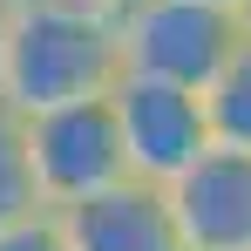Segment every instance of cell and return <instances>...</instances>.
Masks as SVG:
<instances>
[{"label":"cell","mask_w":251,"mask_h":251,"mask_svg":"<svg viewBox=\"0 0 251 251\" xmlns=\"http://www.w3.org/2000/svg\"><path fill=\"white\" fill-rule=\"evenodd\" d=\"M123 75L116 14L88 0H7L0 7V109L48 116L68 102H102Z\"/></svg>","instance_id":"1"},{"label":"cell","mask_w":251,"mask_h":251,"mask_svg":"<svg viewBox=\"0 0 251 251\" xmlns=\"http://www.w3.org/2000/svg\"><path fill=\"white\" fill-rule=\"evenodd\" d=\"M231 54H238V21L217 14V7H190V0H123L116 7L123 75L204 95Z\"/></svg>","instance_id":"2"},{"label":"cell","mask_w":251,"mask_h":251,"mask_svg":"<svg viewBox=\"0 0 251 251\" xmlns=\"http://www.w3.org/2000/svg\"><path fill=\"white\" fill-rule=\"evenodd\" d=\"M21 136H27V170H34V190H41L48 217H61L75 204H95V197L129 183L123 143H116V123H109V95L27 116Z\"/></svg>","instance_id":"3"},{"label":"cell","mask_w":251,"mask_h":251,"mask_svg":"<svg viewBox=\"0 0 251 251\" xmlns=\"http://www.w3.org/2000/svg\"><path fill=\"white\" fill-rule=\"evenodd\" d=\"M109 123H116V143H123L129 183H143V190H170V183L210 150L204 95L170 88V82L116 75V88H109Z\"/></svg>","instance_id":"4"},{"label":"cell","mask_w":251,"mask_h":251,"mask_svg":"<svg viewBox=\"0 0 251 251\" xmlns=\"http://www.w3.org/2000/svg\"><path fill=\"white\" fill-rule=\"evenodd\" d=\"M183 251H251V156L210 143L163 190Z\"/></svg>","instance_id":"5"},{"label":"cell","mask_w":251,"mask_h":251,"mask_svg":"<svg viewBox=\"0 0 251 251\" xmlns=\"http://www.w3.org/2000/svg\"><path fill=\"white\" fill-rule=\"evenodd\" d=\"M54 231H61L68 251H183L163 190H143V183H123V190H109L95 204L61 210Z\"/></svg>","instance_id":"6"},{"label":"cell","mask_w":251,"mask_h":251,"mask_svg":"<svg viewBox=\"0 0 251 251\" xmlns=\"http://www.w3.org/2000/svg\"><path fill=\"white\" fill-rule=\"evenodd\" d=\"M204 123H210L217 150H245L251 156V41H238V54L204 88Z\"/></svg>","instance_id":"7"},{"label":"cell","mask_w":251,"mask_h":251,"mask_svg":"<svg viewBox=\"0 0 251 251\" xmlns=\"http://www.w3.org/2000/svg\"><path fill=\"white\" fill-rule=\"evenodd\" d=\"M48 217L41 190H34V170H27V136H21V116L0 109V231H21Z\"/></svg>","instance_id":"8"},{"label":"cell","mask_w":251,"mask_h":251,"mask_svg":"<svg viewBox=\"0 0 251 251\" xmlns=\"http://www.w3.org/2000/svg\"><path fill=\"white\" fill-rule=\"evenodd\" d=\"M0 251H68V245H61V231H54V217H34V224H21V231H0Z\"/></svg>","instance_id":"9"},{"label":"cell","mask_w":251,"mask_h":251,"mask_svg":"<svg viewBox=\"0 0 251 251\" xmlns=\"http://www.w3.org/2000/svg\"><path fill=\"white\" fill-rule=\"evenodd\" d=\"M231 21H238V41H251V0H238V7H231Z\"/></svg>","instance_id":"10"},{"label":"cell","mask_w":251,"mask_h":251,"mask_svg":"<svg viewBox=\"0 0 251 251\" xmlns=\"http://www.w3.org/2000/svg\"><path fill=\"white\" fill-rule=\"evenodd\" d=\"M190 7H217V14H231V7H238V0H190Z\"/></svg>","instance_id":"11"},{"label":"cell","mask_w":251,"mask_h":251,"mask_svg":"<svg viewBox=\"0 0 251 251\" xmlns=\"http://www.w3.org/2000/svg\"><path fill=\"white\" fill-rule=\"evenodd\" d=\"M88 7H102V14H116V7H123V0H88Z\"/></svg>","instance_id":"12"},{"label":"cell","mask_w":251,"mask_h":251,"mask_svg":"<svg viewBox=\"0 0 251 251\" xmlns=\"http://www.w3.org/2000/svg\"><path fill=\"white\" fill-rule=\"evenodd\" d=\"M0 7H7V0H0Z\"/></svg>","instance_id":"13"}]
</instances>
